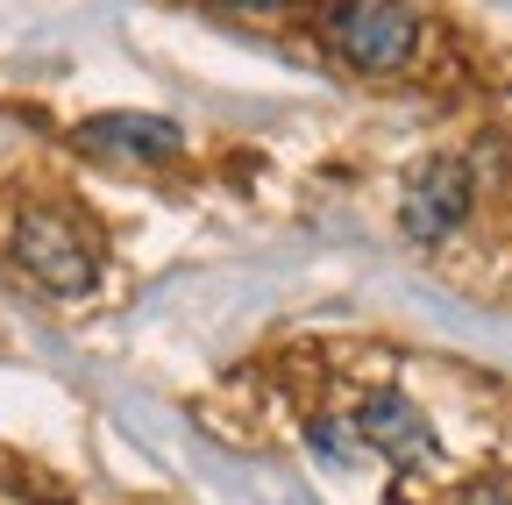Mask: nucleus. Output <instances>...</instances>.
<instances>
[{
	"mask_svg": "<svg viewBox=\"0 0 512 505\" xmlns=\"http://www.w3.org/2000/svg\"><path fill=\"white\" fill-rule=\"evenodd\" d=\"M306 441H313V449L328 456V463H342V470H349V463L363 456V441H356V427H342L335 413H313V420H306Z\"/></svg>",
	"mask_w": 512,
	"mask_h": 505,
	"instance_id": "423d86ee",
	"label": "nucleus"
},
{
	"mask_svg": "<svg viewBox=\"0 0 512 505\" xmlns=\"http://www.w3.org/2000/svg\"><path fill=\"white\" fill-rule=\"evenodd\" d=\"M356 441L370 456H384L392 470H434V456H441V441H434V420L420 413V399H406L399 385H370L363 399H356Z\"/></svg>",
	"mask_w": 512,
	"mask_h": 505,
	"instance_id": "7ed1b4c3",
	"label": "nucleus"
},
{
	"mask_svg": "<svg viewBox=\"0 0 512 505\" xmlns=\"http://www.w3.org/2000/svg\"><path fill=\"white\" fill-rule=\"evenodd\" d=\"M470 200H477V171L463 157H427L413 178H406V200H399V221L413 242H448L463 221H470Z\"/></svg>",
	"mask_w": 512,
	"mask_h": 505,
	"instance_id": "20e7f679",
	"label": "nucleus"
},
{
	"mask_svg": "<svg viewBox=\"0 0 512 505\" xmlns=\"http://www.w3.org/2000/svg\"><path fill=\"white\" fill-rule=\"evenodd\" d=\"M320 36L363 79H392L420 57V15L406 0H328L320 8Z\"/></svg>",
	"mask_w": 512,
	"mask_h": 505,
	"instance_id": "f03ea898",
	"label": "nucleus"
},
{
	"mask_svg": "<svg viewBox=\"0 0 512 505\" xmlns=\"http://www.w3.org/2000/svg\"><path fill=\"white\" fill-rule=\"evenodd\" d=\"M79 143H86L93 157H121V164H164V157L185 150L178 121H164V114H136V107L79 121Z\"/></svg>",
	"mask_w": 512,
	"mask_h": 505,
	"instance_id": "39448f33",
	"label": "nucleus"
},
{
	"mask_svg": "<svg viewBox=\"0 0 512 505\" xmlns=\"http://www.w3.org/2000/svg\"><path fill=\"white\" fill-rule=\"evenodd\" d=\"M456 505H512V477H484V484H463Z\"/></svg>",
	"mask_w": 512,
	"mask_h": 505,
	"instance_id": "0eeeda50",
	"label": "nucleus"
},
{
	"mask_svg": "<svg viewBox=\"0 0 512 505\" xmlns=\"http://www.w3.org/2000/svg\"><path fill=\"white\" fill-rule=\"evenodd\" d=\"M8 257L22 278H36L50 299H86L100 285V242L64 207H22L8 228Z\"/></svg>",
	"mask_w": 512,
	"mask_h": 505,
	"instance_id": "f257e3e1",
	"label": "nucleus"
},
{
	"mask_svg": "<svg viewBox=\"0 0 512 505\" xmlns=\"http://www.w3.org/2000/svg\"><path fill=\"white\" fill-rule=\"evenodd\" d=\"M214 8H235V15H292L299 0H214Z\"/></svg>",
	"mask_w": 512,
	"mask_h": 505,
	"instance_id": "6e6552de",
	"label": "nucleus"
}]
</instances>
